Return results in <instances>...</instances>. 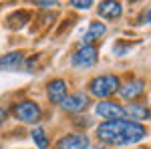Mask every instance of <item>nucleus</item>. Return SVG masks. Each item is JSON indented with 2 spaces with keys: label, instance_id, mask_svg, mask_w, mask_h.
<instances>
[{
  "label": "nucleus",
  "instance_id": "nucleus-1",
  "mask_svg": "<svg viewBox=\"0 0 151 149\" xmlns=\"http://www.w3.org/2000/svg\"><path fill=\"white\" fill-rule=\"evenodd\" d=\"M147 135V129L131 119H113L97 127V137L107 145H133Z\"/></svg>",
  "mask_w": 151,
  "mask_h": 149
},
{
  "label": "nucleus",
  "instance_id": "nucleus-2",
  "mask_svg": "<svg viewBox=\"0 0 151 149\" xmlns=\"http://www.w3.org/2000/svg\"><path fill=\"white\" fill-rule=\"evenodd\" d=\"M119 79L115 75H101V77H95L89 83V91L95 97H109L115 91H119Z\"/></svg>",
  "mask_w": 151,
  "mask_h": 149
},
{
  "label": "nucleus",
  "instance_id": "nucleus-3",
  "mask_svg": "<svg viewBox=\"0 0 151 149\" xmlns=\"http://www.w3.org/2000/svg\"><path fill=\"white\" fill-rule=\"evenodd\" d=\"M12 113L22 123H38L40 121V107L35 101H20V103H16Z\"/></svg>",
  "mask_w": 151,
  "mask_h": 149
},
{
  "label": "nucleus",
  "instance_id": "nucleus-4",
  "mask_svg": "<svg viewBox=\"0 0 151 149\" xmlns=\"http://www.w3.org/2000/svg\"><path fill=\"white\" fill-rule=\"evenodd\" d=\"M97 58H99V53H97V48L93 45H87L79 48L73 58H70V63L75 65V67H81V69H89V67H93L95 63H97Z\"/></svg>",
  "mask_w": 151,
  "mask_h": 149
},
{
  "label": "nucleus",
  "instance_id": "nucleus-5",
  "mask_svg": "<svg viewBox=\"0 0 151 149\" xmlns=\"http://www.w3.org/2000/svg\"><path fill=\"white\" fill-rule=\"evenodd\" d=\"M60 105L69 113H81V111L87 109V105H89V97L85 93H73V95H67V99Z\"/></svg>",
  "mask_w": 151,
  "mask_h": 149
},
{
  "label": "nucleus",
  "instance_id": "nucleus-6",
  "mask_svg": "<svg viewBox=\"0 0 151 149\" xmlns=\"http://www.w3.org/2000/svg\"><path fill=\"white\" fill-rule=\"evenodd\" d=\"M97 12H99L101 18L115 20V18H119V16L123 14V4H121L119 0H103V2L99 4Z\"/></svg>",
  "mask_w": 151,
  "mask_h": 149
},
{
  "label": "nucleus",
  "instance_id": "nucleus-7",
  "mask_svg": "<svg viewBox=\"0 0 151 149\" xmlns=\"http://www.w3.org/2000/svg\"><path fill=\"white\" fill-rule=\"evenodd\" d=\"M89 147V137L75 133V135H65L57 141V149H87Z\"/></svg>",
  "mask_w": 151,
  "mask_h": 149
},
{
  "label": "nucleus",
  "instance_id": "nucleus-8",
  "mask_svg": "<svg viewBox=\"0 0 151 149\" xmlns=\"http://www.w3.org/2000/svg\"><path fill=\"white\" fill-rule=\"evenodd\" d=\"M95 111H97L99 117L109 119V121H113V119H123V117H125V109L119 107L117 103H111V101H103V103H99Z\"/></svg>",
  "mask_w": 151,
  "mask_h": 149
},
{
  "label": "nucleus",
  "instance_id": "nucleus-9",
  "mask_svg": "<svg viewBox=\"0 0 151 149\" xmlns=\"http://www.w3.org/2000/svg\"><path fill=\"white\" fill-rule=\"evenodd\" d=\"M67 91H69V85L63 79L52 81V83H48V87H47V95L52 103H63L67 99Z\"/></svg>",
  "mask_w": 151,
  "mask_h": 149
},
{
  "label": "nucleus",
  "instance_id": "nucleus-10",
  "mask_svg": "<svg viewBox=\"0 0 151 149\" xmlns=\"http://www.w3.org/2000/svg\"><path fill=\"white\" fill-rule=\"evenodd\" d=\"M143 89H145L143 81H129V83H125L123 87H119V93H121L123 99L133 101V99H137L139 95H143Z\"/></svg>",
  "mask_w": 151,
  "mask_h": 149
},
{
  "label": "nucleus",
  "instance_id": "nucleus-11",
  "mask_svg": "<svg viewBox=\"0 0 151 149\" xmlns=\"http://www.w3.org/2000/svg\"><path fill=\"white\" fill-rule=\"evenodd\" d=\"M24 63L22 53H8L0 58V71H18Z\"/></svg>",
  "mask_w": 151,
  "mask_h": 149
},
{
  "label": "nucleus",
  "instance_id": "nucleus-12",
  "mask_svg": "<svg viewBox=\"0 0 151 149\" xmlns=\"http://www.w3.org/2000/svg\"><path fill=\"white\" fill-rule=\"evenodd\" d=\"M105 30H107V26H105L103 22H91L87 35L83 36V45L87 46V45H91V42H95V40H99V38L105 35Z\"/></svg>",
  "mask_w": 151,
  "mask_h": 149
},
{
  "label": "nucleus",
  "instance_id": "nucleus-13",
  "mask_svg": "<svg viewBox=\"0 0 151 149\" xmlns=\"http://www.w3.org/2000/svg\"><path fill=\"white\" fill-rule=\"evenodd\" d=\"M123 109H125V115H129L131 119H147V117H151V111L139 103H129Z\"/></svg>",
  "mask_w": 151,
  "mask_h": 149
},
{
  "label": "nucleus",
  "instance_id": "nucleus-14",
  "mask_svg": "<svg viewBox=\"0 0 151 149\" xmlns=\"http://www.w3.org/2000/svg\"><path fill=\"white\" fill-rule=\"evenodd\" d=\"M30 135H32V141H35V143H36V145H38L40 149H47V147H48L47 133H45V131H42L40 127H36V129H32V133H30Z\"/></svg>",
  "mask_w": 151,
  "mask_h": 149
},
{
  "label": "nucleus",
  "instance_id": "nucleus-15",
  "mask_svg": "<svg viewBox=\"0 0 151 149\" xmlns=\"http://www.w3.org/2000/svg\"><path fill=\"white\" fill-rule=\"evenodd\" d=\"M70 6L77 10H89L93 6V0H70Z\"/></svg>",
  "mask_w": 151,
  "mask_h": 149
},
{
  "label": "nucleus",
  "instance_id": "nucleus-16",
  "mask_svg": "<svg viewBox=\"0 0 151 149\" xmlns=\"http://www.w3.org/2000/svg\"><path fill=\"white\" fill-rule=\"evenodd\" d=\"M137 24H151V10H145L141 12L139 16H137Z\"/></svg>",
  "mask_w": 151,
  "mask_h": 149
},
{
  "label": "nucleus",
  "instance_id": "nucleus-17",
  "mask_svg": "<svg viewBox=\"0 0 151 149\" xmlns=\"http://www.w3.org/2000/svg\"><path fill=\"white\" fill-rule=\"evenodd\" d=\"M129 48H131V45H121V42H119V45L113 46V53H115L117 57H123V55H127Z\"/></svg>",
  "mask_w": 151,
  "mask_h": 149
},
{
  "label": "nucleus",
  "instance_id": "nucleus-18",
  "mask_svg": "<svg viewBox=\"0 0 151 149\" xmlns=\"http://www.w3.org/2000/svg\"><path fill=\"white\" fill-rule=\"evenodd\" d=\"M58 0H35L36 6H42V8H48V6H55Z\"/></svg>",
  "mask_w": 151,
  "mask_h": 149
},
{
  "label": "nucleus",
  "instance_id": "nucleus-19",
  "mask_svg": "<svg viewBox=\"0 0 151 149\" xmlns=\"http://www.w3.org/2000/svg\"><path fill=\"white\" fill-rule=\"evenodd\" d=\"M4 121H6V109H2V107H0V127L4 125Z\"/></svg>",
  "mask_w": 151,
  "mask_h": 149
}]
</instances>
